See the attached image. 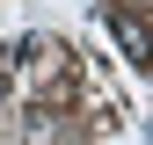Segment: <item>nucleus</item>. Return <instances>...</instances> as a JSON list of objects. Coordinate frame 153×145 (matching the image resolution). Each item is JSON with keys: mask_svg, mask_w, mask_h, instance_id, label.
<instances>
[{"mask_svg": "<svg viewBox=\"0 0 153 145\" xmlns=\"http://www.w3.org/2000/svg\"><path fill=\"white\" fill-rule=\"evenodd\" d=\"M102 22H109V36H117V51L131 65H153V29L139 22V15H124V7H102Z\"/></svg>", "mask_w": 153, "mask_h": 145, "instance_id": "1", "label": "nucleus"}, {"mask_svg": "<svg viewBox=\"0 0 153 145\" xmlns=\"http://www.w3.org/2000/svg\"><path fill=\"white\" fill-rule=\"evenodd\" d=\"M15 80V51H0V87H7Z\"/></svg>", "mask_w": 153, "mask_h": 145, "instance_id": "2", "label": "nucleus"}, {"mask_svg": "<svg viewBox=\"0 0 153 145\" xmlns=\"http://www.w3.org/2000/svg\"><path fill=\"white\" fill-rule=\"evenodd\" d=\"M146 145H153V123H146Z\"/></svg>", "mask_w": 153, "mask_h": 145, "instance_id": "3", "label": "nucleus"}]
</instances>
